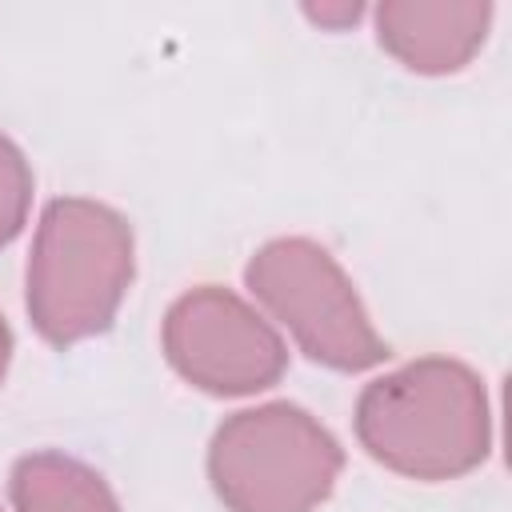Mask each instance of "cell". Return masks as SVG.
Instances as JSON below:
<instances>
[{"mask_svg":"<svg viewBox=\"0 0 512 512\" xmlns=\"http://www.w3.org/2000/svg\"><path fill=\"white\" fill-rule=\"evenodd\" d=\"M132 276L124 220L88 200H56L44 212L28 264V308L52 344L100 332Z\"/></svg>","mask_w":512,"mask_h":512,"instance_id":"obj_1","label":"cell"},{"mask_svg":"<svg viewBox=\"0 0 512 512\" xmlns=\"http://www.w3.org/2000/svg\"><path fill=\"white\" fill-rule=\"evenodd\" d=\"M360 436L400 472L452 476L484 456V396L464 368L424 360L364 392Z\"/></svg>","mask_w":512,"mask_h":512,"instance_id":"obj_2","label":"cell"},{"mask_svg":"<svg viewBox=\"0 0 512 512\" xmlns=\"http://www.w3.org/2000/svg\"><path fill=\"white\" fill-rule=\"evenodd\" d=\"M340 452L300 408L240 412L216 432L212 480L236 512H308L332 484Z\"/></svg>","mask_w":512,"mask_h":512,"instance_id":"obj_3","label":"cell"},{"mask_svg":"<svg viewBox=\"0 0 512 512\" xmlns=\"http://www.w3.org/2000/svg\"><path fill=\"white\" fill-rule=\"evenodd\" d=\"M252 292L296 332L308 356L336 368H368L388 356L372 336L340 268L304 240L264 248L248 268Z\"/></svg>","mask_w":512,"mask_h":512,"instance_id":"obj_4","label":"cell"},{"mask_svg":"<svg viewBox=\"0 0 512 512\" xmlns=\"http://www.w3.org/2000/svg\"><path fill=\"white\" fill-rule=\"evenodd\" d=\"M168 356L208 392H252L280 376L284 348L236 296L204 288L168 316Z\"/></svg>","mask_w":512,"mask_h":512,"instance_id":"obj_5","label":"cell"},{"mask_svg":"<svg viewBox=\"0 0 512 512\" xmlns=\"http://www.w3.org/2000/svg\"><path fill=\"white\" fill-rule=\"evenodd\" d=\"M12 492L20 512H116L96 472L64 456H28L16 464Z\"/></svg>","mask_w":512,"mask_h":512,"instance_id":"obj_6","label":"cell"},{"mask_svg":"<svg viewBox=\"0 0 512 512\" xmlns=\"http://www.w3.org/2000/svg\"><path fill=\"white\" fill-rule=\"evenodd\" d=\"M24 204H28V168L20 152L0 136V244L20 232Z\"/></svg>","mask_w":512,"mask_h":512,"instance_id":"obj_7","label":"cell"},{"mask_svg":"<svg viewBox=\"0 0 512 512\" xmlns=\"http://www.w3.org/2000/svg\"><path fill=\"white\" fill-rule=\"evenodd\" d=\"M4 360H8V328L0 324V372H4Z\"/></svg>","mask_w":512,"mask_h":512,"instance_id":"obj_8","label":"cell"}]
</instances>
